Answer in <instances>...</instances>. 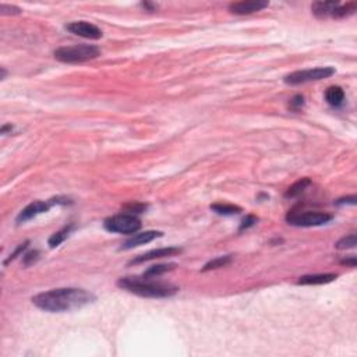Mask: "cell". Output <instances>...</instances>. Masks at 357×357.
<instances>
[{
    "label": "cell",
    "instance_id": "6da1fadb",
    "mask_svg": "<svg viewBox=\"0 0 357 357\" xmlns=\"http://www.w3.org/2000/svg\"><path fill=\"white\" fill-rule=\"evenodd\" d=\"M96 300L95 294L78 287H59L37 294L32 303L48 312H66L83 309Z\"/></svg>",
    "mask_w": 357,
    "mask_h": 357
},
{
    "label": "cell",
    "instance_id": "7a4b0ae2",
    "mask_svg": "<svg viewBox=\"0 0 357 357\" xmlns=\"http://www.w3.org/2000/svg\"><path fill=\"white\" fill-rule=\"evenodd\" d=\"M118 286L120 289H124L130 293L137 294L141 297H149V299L172 297L179 292V287L174 286V285L149 281V278H147V276H144V278H140V276L120 278L118 281Z\"/></svg>",
    "mask_w": 357,
    "mask_h": 357
},
{
    "label": "cell",
    "instance_id": "3957f363",
    "mask_svg": "<svg viewBox=\"0 0 357 357\" xmlns=\"http://www.w3.org/2000/svg\"><path fill=\"white\" fill-rule=\"evenodd\" d=\"M101 55L99 48L95 45H73V46H62L57 48L53 56L56 60L62 62V63H84L92 59H96Z\"/></svg>",
    "mask_w": 357,
    "mask_h": 357
},
{
    "label": "cell",
    "instance_id": "277c9868",
    "mask_svg": "<svg viewBox=\"0 0 357 357\" xmlns=\"http://www.w3.org/2000/svg\"><path fill=\"white\" fill-rule=\"evenodd\" d=\"M332 220V215L322 211H289L286 215V222L292 226L299 228H311L321 226Z\"/></svg>",
    "mask_w": 357,
    "mask_h": 357
},
{
    "label": "cell",
    "instance_id": "5b68a950",
    "mask_svg": "<svg viewBox=\"0 0 357 357\" xmlns=\"http://www.w3.org/2000/svg\"><path fill=\"white\" fill-rule=\"evenodd\" d=\"M103 226L108 232L112 233H120V235H134L141 229V220L138 219L137 215L131 214H119L115 216H110L105 219Z\"/></svg>",
    "mask_w": 357,
    "mask_h": 357
},
{
    "label": "cell",
    "instance_id": "8992f818",
    "mask_svg": "<svg viewBox=\"0 0 357 357\" xmlns=\"http://www.w3.org/2000/svg\"><path fill=\"white\" fill-rule=\"evenodd\" d=\"M333 74H335L333 67H315V69H307V70H297V71L287 74L284 78V81L289 85H300V84L330 78Z\"/></svg>",
    "mask_w": 357,
    "mask_h": 357
},
{
    "label": "cell",
    "instance_id": "52a82bcc",
    "mask_svg": "<svg viewBox=\"0 0 357 357\" xmlns=\"http://www.w3.org/2000/svg\"><path fill=\"white\" fill-rule=\"evenodd\" d=\"M66 29L74 35L85 38V39L96 41V39H101L103 37L101 29L91 23H88V21H73V23L66 25Z\"/></svg>",
    "mask_w": 357,
    "mask_h": 357
},
{
    "label": "cell",
    "instance_id": "ba28073f",
    "mask_svg": "<svg viewBox=\"0 0 357 357\" xmlns=\"http://www.w3.org/2000/svg\"><path fill=\"white\" fill-rule=\"evenodd\" d=\"M269 6L268 1H262V0H250V1H236V3H230L229 11L232 14H238V16H248L257 11H261L265 7Z\"/></svg>",
    "mask_w": 357,
    "mask_h": 357
},
{
    "label": "cell",
    "instance_id": "9c48e42d",
    "mask_svg": "<svg viewBox=\"0 0 357 357\" xmlns=\"http://www.w3.org/2000/svg\"><path fill=\"white\" fill-rule=\"evenodd\" d=\"M53 205V202L50 201H34L31 202L29 205H27L24 210L21 211L17 216V223H24L27 220L34 219L35 216L44 214V212H48L50 210V207Z\"/></svg>",
    "mask_w": 357,
    "mask_h": 357
},
{
    "label": "cell",
    "instance_id": "30bf717a",
    "mask_svg": "<svg viewBox=\"0 0 357 357\" xmlns=\"http://www.w3.org/2000/svg\"><path fill=\"white\" fill-rule=\"evenodd\" d=\"M182 250L179 247H165V248H155L147 251L141 256H137L130 261V265H137V264H143L145 261H151V260H156V258H164V257H170L174 254H179Z\"/></svg>",
    "mask_w": 357,
    "mask_h": 357
},
{
    "label": "cell",
    "instance_id": "8fae6325",
    "mask_svg": "<svg viewBox=\"0 0 357 357\" xmlns=\"http://www.w3.org/2000/svg\"><path fill=\"white\" fill-rule=\"evenodd\" d=\"M164 233L162 232H158V230H147V232H143V233H134V236L128 238L124 241V244L121 246V250H130L133 247H137L141 244H147L151 243L152 240H155L156 238H161Z\"/></svg>",
    "mask_w": 357,
    "mask_h": 357
},
{
    "label": "cell",
    "instance_id": "7c38bea8",
    "mask_svg": "<svg viewBox=\"0 0 357 357\" xmlns=\"http://www.w3.org/2000/svg\"><path fill=\"white\" fill-rule=\"evenodd\" d=\"M339 1H315L311 4L312 14L317 19H327L331 17L333 10L336 9Z\"/></svg>",
    "mask_w": 357,
    "mask_h": 357
},
{
    "label": "cell",
    "instance_id": "4fadbf2b",
    "mask_svg": "<svg viewBox=\"0 0 357 357\" xmlns=\"http://www.w3.org/2000/svg\"><path fill=\"white\" fill-rule=\"evenodd\" d=\"M338 278V274H314L304 275L299 278L297 284L299 285H325L333 282Z\"/></svg>",
    "mask_w": 357,
    "mask_h": 357
},
{
    "label": "cell",
    "instance_id": "5bb4252c",
    "mask_svg": "<svg viewBox=\"0 0 357 357\" xmlns=\"http://www.w3.org/2000/svg\"><path fill=\"white\" fill-rule=\"evenodd\" d=\"M325 101L331 106H340L345 101V91L338 85H332L325 91Z\"/></svg>",
    "mask_w": 357,
    "mask_h": 357
},
{
    "label": "cell",
    "instance_id": "9a60e30c",
    "mask_svg": "<svg viewBox=\"0 0 357 357\" xmlns=\"http://www.w3.org/2000/svg\"><path fill=\"white\" fill-rule=\"evenodd\" d=\"M356 9H357V4L355 3V1H350V3H346V4H340V3H339L338 6H336V9L333 10V13H332V16H331V19H335V20L346 19V17H349V16L355 14Z\"/></svg>",
    "mask_w": 357,
    "mask_h": 357
},
{
    "label": "cell",
    "instance_id": "2e32d148",
    "mask_svg": "<svg viewBox=\"0 0 357 357\" xmlns=\"http://www.w3.org/2000/svg\"><path fill=\"white\" fill-rule=\"evenodd\" d=\"M310 184H311V180H310V179H307V177L300 179L299 182H296V183L292 184V186L287 189V191L285 194V197H286V198H294V197H297V195H300L302 192H304V190H306Z\"/></svg>",
    "mask_w": 357,
    "mask_h": 357
},
{
    "label": "cell",
    "instance_id": "e0dca14e",
    "mask_svg": "<svg viewBox=\"0 0 357 357\" xmlns=\"http://www.w3.org/2000/svg\"><path fill=\"white\" fill-rule=\"evenodd\" d=\"M211 210L219 215H238L241 212V208L233 204H223V202H218L211 205Z\"/></svg>",
    "mask_w": 357,
    "mask_h": 357
},
{
    "label": "cell",
    "instance_id": "ac0fdd59",
    "mask_svg": "<svg viewBox=\"0 0 357 357\" xmlns=\"http://www.w3.org/2000/svg\"><path fill=\"white\" fill-rule=\"evenodd\" d=\"M176 268V264L170 262V264H158V265H152L148 268L147 271L144 272V276L147 278H156V276H161V275L166 274L169 271H172Z\"/></svg>",
    "mask_w": 357,
    "mask_h": 357
},
{
    "label": "cell",
    "instance_id": "d6986e66",
    "mask_svg": "<svg viewBox=\"0 0 357 357\" xmlns=\"http://www.w3.org/2000/svg\"><path fill=\"white\" fill-rule=\"evenodd\" d=\"M71 229H73V225H69V226H66V228H63L62 230H59V232L53 233V235L49 238V241H48L49 246H50V247H57L59 244H62L64 240L67 238V236L70 235Z\"/></svg>",
    "mask_w": 357,
    "mask_h": 357
},
{
    "label": "cell",
    "instance_id": "ffe728a7",
    "mask_svg": "<svg viewBox=\"0 0 357 357\" xmlns=\"http://www.w3.org/2000/svg\"><path fill=\"white\" fill-rule=\"evenodd\" d=\"M230 261H232V256H222V257H216V258H214V260H211L210 262H207L204 268H202V271L205 272V271H211V269H216V268H223L225 265H228L230 264Z\"/></svg>",
    "mask_w": 357,
    "mask_h": 357
},
{
    "label": "cell",
    "instance_id": "44dd1931",
    "mask_svg": "<svg viewBox=\"0 0 357 357\" xmlns=\"http://www.w3.org/2000/svg\"><path fill=\"white\" fill-rule=\"evenodd\" d=\"M357 244V238L355 233H350L348 236L342 238L338 243L335 244L338 250H348V248H355Z\"/></svg>",
    "mask_w": 357,
    "mask_h": 357
},
{
    "label": "cell",
    "instance_id": "7402d4cb",
    "mask_svg": "<svg viewBox=\"0 0 357 357\" xmlns=\"http://www.w3.org/2000/svg\"><path fill=\"white\" fill-rule=\"evenodd\" d=\"M39 256H41V254H39V251H38V250L28 251V253H25L24 257H23V264H24V266L32 265V264H35L38 260H39Z\"/></svg>",
    "mask_w": 357,
    "mask_h": 357
},
{
    "label": "cell",
    "instance_id": "603a6c76",
    "mask_svg": "<svg viewBox=\"0 0 357 357\" xmlns=\"http://www.w3.org/2000/svg\"><path fill=\"white\" fill-rule=\"evenodd\" d=\"M145 210H147V205H144V204H136V202H131V204H128V205L124 207L126 214H131V215L141 214V212H144Z\"/></svg>",
    "mask_w": 357,
    "mask_h": 357
},
{
    "label": "cell",
    "instance_id": "cb8c5ba5",
    "mask_svg": "<svg viewBox=\"0 0 357 357\" xmlns=\"http://www.w3.org/2000/svg\"><path fill=\"white\" fill-rule=\"evenodd\" d=\"M257 222H258V218H257V216H254V215H247L244 219L241 220V225H240V232H241V230H246V229H250V228H253Z\"/></svg>",
    "mask_w": 357,
    "mask_h": 357
},
{
    "label": "cell",
    "instance_id": "d4e9b609",
    "mask_svg": "<svg viewBox=\"0 0 357 357\" xmlns=\"http://www.w3.org/2000/svg\"><path fill=\"white\" fill-rule=\"evenodd\" d=\"M0 13L3 14V16H6V14H9V16H14V14H20L21 13V10L19 7H16V6H9V4H1L0 6Z\"/></svg>",
    "mask_w": 357,
    "mask_h": 357
},
{
    "label": "cell",
    "instance_id": "484cf974",
    "mask_svg": "<svg viewBox=\"0 0 357 357\" xmlns=\"http://www.w3.org/2000/svg\"><path fill=\"white\" fill-rule=\"evenodd\" d=\"M304 105V96L303 95H296L290 99V103H289V108L293 110H299Z\"/></svg>",
    "mask_w": 357,
    "mask_h": 357
},
{
    "label": "cell",
    "instance_id": "4316f807",
    "mask_svg": "<svg viewBox=\"0 0 357 357\" xmlns=\"http://www.w3.org/2000/svg\"><path fill=\"white\" fill-rule=\"evenodd\" d=\"M28 244H29V241H24L23 244H20L19 247L16 248V251H14L13 254H10L9 258H7V260L4 261V264H9L10 261H13V260H16V258H17V257H19L20 254H21V253H23V251H24V250L27 248Z\"/></svg>",
    "mask_w": 357,
    "mask_h": 357
},
{
    "label": "cell",
    "instance_id": "83f0119b",
    "mask_svg": "<svg viewBox=\"0 0 357 357\" xmlns=\"http://www.w3.org/2000/svg\"><path fill=\"white\" fill-rule=\"evenodd\" d=\"M356 197L355 195H352V197H346V198H340V200H338L336 201V204L338 205H342V204H350V205H355L356 204Z\"/></svg>",
    "mask_w": 357,
    "mask_h": 357
},
{
    "label": "cell",
    "instance_id": "f1b7e54d",
    "mask_svg": "<svg viewBox=\"0 0 357 357\" xmlns=\"http://www.w3.org/2000/svg\"><path fill=\"white\" fill-rule=\"evenodd\" d=\"M356 262H357V260L355 256H350V257H348V258H345V260H342V264L352 266V268H353V266H356Z\"/></svg>",
    "mask_w": 357,
    "mask_h": 357
},
{
    "label": "cell",
    "instance_id": "f546056e",
    "mask_svg": "<svg viewBox=\"0 0 357 357\" xmlns=\"http://www.w3.org/2000/svg\"><path fill=\"white\" fill-rule=\"evenodd\" d=\"M7 130L11 131V130H13V126H11V124H4V126L1 127V134H6V131H7Z\"/></svg>",
    "mask_w": 357,
    "mask_h": 357
},
{
    "label": "cell",
    "instance_id": "4dcf8cb0",
    "mask_svg": "<svg viewBox=\"0 0 357 357\" xmlns=\"http://www.w3.org/2000/svg\"><path fill=\"white\" fill-rule=\"evenodd\" d=\"M4 77H6V70H4V69H1V80H3Z\"/></svg>",
    "mask_w": 357,
    "mask_h": 357
}]
</instances>
